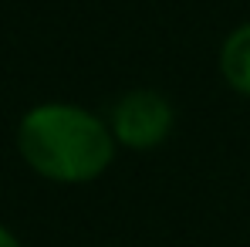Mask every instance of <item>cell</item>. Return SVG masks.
<instances>
[{
	"label": "cell",
	"mask_w": 250,
	"mask_h": 247,
	"mask_svg": "<svg viewBox=\"0 0 250 247\" xmlns=\"http://www.w3.org/2000/svg\"><path fill=\"white\" fill-rule=\"evenodd\" d=\"M17 153L41 180L82 186L105 176L119 142L108 119L75 102H41L17 122Z\"/></svg>",
	"instance_id": "6da1fadb"
},
{
	"label": "cell",
	"mask_w": 250,
	"mask_h": 247,
	"mask_svg": "<svg viewBox=\"0 0 250 247\" xmlns=\"http://www.w3.org/2000/svg\"><path fill=\"white\" fill-rule=\"evenodd\" d=\"M108 129L115 142L132 153H149L163 146L176 129V109L156 88H132L119 95L108 112Z\"/></svg>",
	"instance_id": "7a4b0ae2"
},
{
	"label": "cell",
	"mask_w": 250,
	"mask_h": 247,
	"mask_svg": "<svg viewBox=\"0 0 250 247\" xmlns=\"http://www.w3.org/2000/svg\"><path fill=\"white\" fill-rule=\"evenodd\" d=\"M220 78L237 95L250 98V21L233 27L220 44Z\"/></svg>",
	"instance_id": "3957f363"
},
{
	"label": "cell",
	"mask_w": 250,
	"mask_h": 247,
	"mask_svg": "<svg viewBox=\"0 0 250 247\" xmlns=\"http://www.w3.org/2000/svg\"><path fill=\"white\" fill-rule=\"evenodd\" d=\"M0 247H24V244H21V237H17L7 224H0Z\"/></svg>",
	"instance_id": "277c9868"
}]
</instances>
